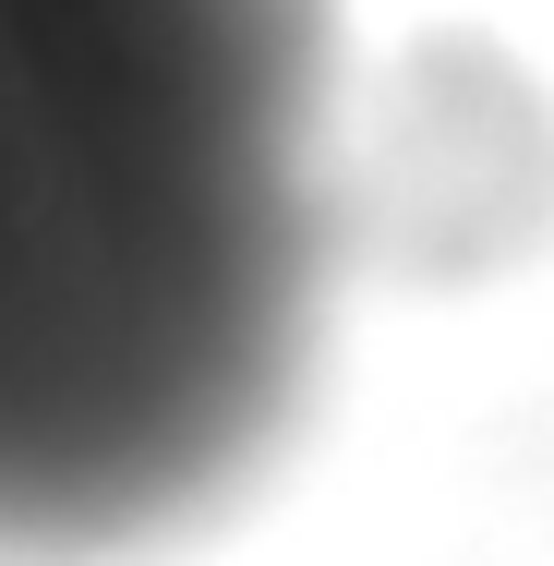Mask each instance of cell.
<instances>
[{
	"label": "cell",
	"instance_id": "6da1fadb",
	"mask_svg": "<svg viewBox=\"0 0 554 566\" xmlns=\"http://www.w3.org/2000/svg\"><path fill=\"white\" fill-rule=\"evenodd\" d=\"M337 0H0V566L133 555L278 447Z\"/></svg>",
	"mask_w": 554,
	"mask_h": 566
}]
</instances>
